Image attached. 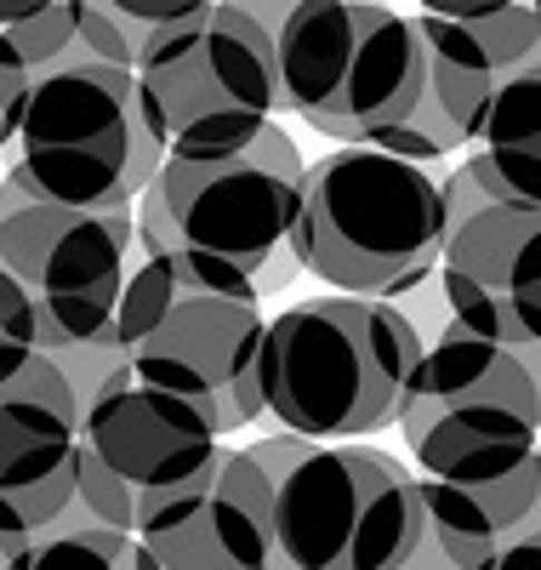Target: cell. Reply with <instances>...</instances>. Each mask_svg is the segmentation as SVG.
<instances>
[{"mask_svg":"<svg viewBox=\"0 0 541 570\" xmlns=\"http://www.w3.org/2000/svg\"><path fill=\"white\" fill-rule=\"evenodd\" d=\"M422 348V325L382 297H303L263 331V416L319 445L376 440L400 428Z\"/></svg>","mask_w":541,"mask_h":570,"instance_id":"1","label":"cell"},{"mask_svg":"<svg viewBox=\"0 0 541 570\" xmlns=\"http://www.w3.org/2000/svg\"><path fill=\"white\" fill-rule=\"evenodd\" d=\"M303 149L279 126L212 160L166 155L155 183L131 206L137 257L166 263L177 279L228 297H257V274L291 252L303 200Z\"/></svg>","mask_w":541,"mask_h":570,"instance_id":"2","label":"cell"},{"mask_svg":"<svg viewBox=\"0 0 541 570\" xmlns=\"http://www.w3.org/2000/svg\"><path fill=\"white\" fill-rule=\"evenodd\" d=\"M445 246V171L382 155L331 149L303 171L291 257L325 292L400 303L439 268Z\"/></svg>","mask_w":541,"mask_h":570,"instance_id":"3","label":"cell"},{"mask_svg":"<svg viewBox=\"0 0 541 570\" xmlns=\"http://www.w3.org/2000/svg\"><path fill=\"white\" fill-rule=\"evenodd\" d=\"M274 491L279 570H405L422 548L416 473L376 445L252 440Z\"/></svg>","mask_w":541,"mask_h":570,"instance_id":"4","label":"cell"},{"mask_svg":"<svg viewBox=\"0 0 541 570\" xmlns=\"http://www.w3.org/2000/svg\"><path fill=\"white\" fill-rule=\"evenodd\" d=\"M279 115H297L336 149L376 142L427 98L416 18L387 0H303L274 29Z\"/></svg>","mask_w":541,"mask_h":570,"instance_id":"5","label":"cell"},{"mask_svg":"<svg viewBox=\"0 0 541 570\" xmlns=\"http://www.w3.org/2000/svg\"><path fill=\"white\" fill-rule=\"evenodd\" d=\"M137 257L131 212H69L0 183V343L69 354L109 331Z\"/></svg>","mask_w":541,"mask_h":570,"instance_id":"6","label":"cell"},{"mask_svg":"<svg viewBox=\"0 0 541 570\" xmlns=\"http://www.w3.org/2000/svg\"><path fill=\"white\" fill-rule=\"evenodd\" d=\"M263 331L268 314L252 297L206 292L166 263L131 257L120 308L104 337L126 371L200 411L217 440L263 422Z\"/></svg>","mask_w":541,"mask_h":570,"instance_id":"7","label":"cell"},{"mask_svg":"<svg viewBox=\"0 0 541 570\" xmlns=\"http://www.w3.org/2000/svg\"><path fill=\"white\" fill-rule=\"evenodd\" d=\"M12 149L29 195L69 212H131L166 160L137 75L86 58L80 46L29 86Z\"/></svg>","mask_w":541,"mask_h":570,"instance_id":"8","label":"cell"},{"mask_svg":"<svg viewBox=\"0 0 541 570\" xmlns=\"http://www.w3.org/2000/svg\"><path fill=\"white\" fill-rule=\"evenodd\" d=\"M400 434L422 480H502L541 451V343H490L445 325L422 348Z\"/></svg>","mask_w":541,"mask_h":570,"instance_id":"9","label":"cell"},{"mask_svg":"<svg viewBox=\"0 0 541 570\" xmlns=\"http://www.w3.org/2000/svg\"><path fill=\"white\" fill-rule=\"evenodd\" d=\"M131 75L160 149L183 160L234 155L279 115L274 40L228 0L155 29Z\"/></svg>","mask_w":541,"mask_h":570,"instance_id":"10","label":"cell"},{"mask_svg":"<svg viewBox=\"0 0 541 570\" xmlns=\"http://www.w3.org/2000/svg\"><path fill=\"white\" fill-rule=\"evenodd\" d=\"M223 451L217 428L188 400L120 371L80 405L75 508L104 531L137 537V513L183 491Z\"/></svg>","mask_w":541,"mask_h":570,"instance_id":"11","label":"cell"},{"mask_svg":"<svg viewBox=\"0 0 541 570\" xmlns=\"http://www.w3.org/2000/svg\"><path fill=\"white\" fill-rule=\"evenodd\" d=\"M445 320L490 343H541V212L502 206L456 166L445 171Z\"/></svg>","mask_w":541,"mask_h":570,"instance_id":"12","label":"cell"},{"mask_svg":"<svg viewBox=\"0 0 541 570\" xmlns=\"http://www.w3.org/2000/svg\"><path fill=\"white\" fill-rule=\"evenodd\" d=\"M80 400L52 354L0 343V537L52 531L75 502Z\"/></svg>","mask_w":541,"mask_h":570,"instance_id":"13","label":"cell"},{"mask_svg":"<svg viewBox=\"0 0 541 570\" xmlns=\"http://www.w3.org/2000/svg\"><path fill=\"white\" fill-rule=\"evenodd\" d=\"M137 542L160 570H279L274 491L252 445H223L183 491L142 508Z\"/></svg>","mask_w":541,"mask_h":570,"instance_id":"14","label":"cell"},{"mask_svg":"<svg viewBox=\"0 0 541 570\" xmlns=\"http://www.w3.org/2000/svg\"><path fill=\"white\" fill-rule=\"evenodd\" d=\"M422 497V548L405 570H479L502 548L541 537V451L508 468L502 480L445 485L416 480Z\"/></svg>","mask_w":541,"mask_h":570,"instance_id":"15","label":"cell"},{"mask_svg":"<svg viewBox=\"0 0 541 570\" xmlns=\"http://www.w3.org/2000/svg\"><path fill=\"white\" fill-rule=\"evenodd\" d=\"M416 29L427 52V98L462 137L519 69L541 63V0H519L496 18H416Z\"/></svg>","mask_w":541,"mask_h":570,"instance_id":"16","label":"cell"},{"mask_svg":"<svg viewBox=\"0 0 541 570\" xmlns=\"http://www.w3.org/2000/svg\"><path fill=\"white\" fill-rule=\"evenodd\" d=\"M462 171L502 206L541 212V63L519 69L468 131Z\"/></svg>","mask_w":541,"mask_h":570,"instance_id":"17","label":"cell"},{"mask_svg":"<svg viewBox=\"0 0 541 570\" xmlns=\"http://www.w3.org/2000/svg\"><path fill=\"white\" fill-rule=\"evenodd\" d=\"M23 570H160V564L149 559V548H142L137 537L91 525V519L69 502V513L58 519V525L35 537Z\"/></svg>","mask_w":541,"mask_h":570,"instance_id":"18","label":"cell"},{"mask_svg":"<svg viewBox=\"0 0 541 570\" xmlns=\"http://www.w3.org/2000/svg\"><path fill=\"white\" fill-rule=\"evenodd\" d=\"M80 0H0V46L29 69H52L63 52H75Z\"/></svg>","mask_w":541,"mask_h":570,"instance_id":"19","label":"cell"},{"mask_svg":"<svg viewBox=\"0 0 541 570\" xmlns=\"http://www.w3.org/2000/svg\"><path fill=\"white\" fill-rule=\"evenodd\" d=\"M97 12H109L120 29H131L137 40H149L155 29H166V23H177V18H188V12H200V7H212V0H91Z\"/></svg>","mask_w":541,"mask_h":570,"instance_id":"20","label":"cell"},{"mask_svg":"<svg viewBox=\"0 0 541 570\" xmlns=\"http://www.w3.org/2000/svg\"><path fill=\"white\" fill-rule=\"evenodd\" d=\"M519 0H416V18H496Z\"/></svg>","mask_w":541,"mask_h":570,"instance_id":"21","label":"cell"},{"mask_svg":"<svg viewBox=\"0 0 541 570\" xmlns=\"http://www.w3.org/2000/svg\"><path fill=\"white\" fill-rule=\"evenodd\" d=\"M479 570H541V537H530V542H513V548H502L490 564H479Z\"/></svg>","mask_w":541,"mask_h":570,"instance_id":"22","label":"cell"},{"mask_svg":"<svg viewBox=\"0 0 541 570\" xmlns=\"http://www.w3.org/2000/svg\"><path fill=\"white\" fill-rule=\"evenodd\" d=\"M29 548H35V537H0V570H23Z\"/></svg>","mask_w":541,"mask_h":570,"instance_id":"23","label":"cell"}]
</instances>
